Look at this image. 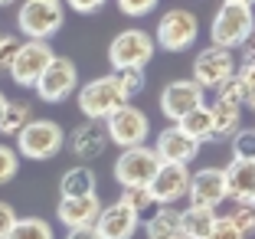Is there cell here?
<instances>
[{"mask_svg": "<svg viewBox=\"0 0 255 239\" xmlns=\"http://www.w3.org/2000/svg\"><path fill=\"white\" fill-rule=\"evenodd\" d=\"M62 0H23L16 10V26L26 39H43L49 43V36L62 30Z\"/></svg>", "mask_w": 255, "mask_h": 239, "instance_id": "obj_1", "label": "cell"}, {"mask_svg": "<svg viewBox=\"0 0 255 239\" xmlns=\"http://www.w3.org/2000/svg\"><path fill=\"white\" fill-rule=\"evenodd\" d=\"M66 144V131L53 118H33L26 128L16 135V154L30 157V161H49L56 157Z\"/></svg>", "mask_w": 255, "mask_h": 239, "instance_id": "obj_2", "label": "cell"}, {"mask_svg": "<svg viewBox=\"0 0 255 239\" xmlns=\"http://www.w3.org/2000/svg\"><path fill=\"white\" fill-rule=\"evenodd\" d=\"M255 30V13L252 7H239V3H223L213 16V26H210V36L213 46L219 49H236L242 46Z\"/></svg>", "mask_w": 255, "mask_h": 239, "instance_id": "obj_3", "label": "cell"}, {"mask_svg": "<svg viewBox=\"0 0 255 239\" xmlns=\"http://www.w3.org/2000/svg\"><path fill=\"white\" fill-rule=\"evenodd\" d=\"M154 36L144 30H121L118 36L108 46V62L112 69H144L150 59H154Z\"/></svg>", "mask_w": 255, "mask_h": 239, "instance_id": "obj_4", "label": "cell"}, {"mask_svg": "<svg viewBox=\"0 0 255 239\" xmlns=\"http://www.w3.org/2000/svg\"><path fill=\"white\" fill-rule=\"evenodd\" d=\"M128 105V98L121 95L118 82L112 75H102V79H92L79 89V112L85 115L89 121H105L115 108Z\"/></svg>", "mask_w": 255, "mask_h": 239, "instance_id": "obj_5", "label": "cell"}, {"mask_svg": "<svg viewBox=\"0 0 255 239\" xmlns=\"http://www.w3.org/2000/svg\"><path fill=\"white\" fill-rule=\"evenodd\" d=\"M105 131H108V144H118L121 151H128V148H137V144L147 141L150 121H147V115H144L141 108L121 105V108H115V112L105 118Z\"/></svg>", "mask_w": 255, "mask_h": 239, "instance_id": "obj_6", "label": "cell"}, {"mask_svg": "<svg viewBox=\"0 0 255 239\" xmlns=\"http://www.w3.org/2000/svg\"><path fill=\"white\" fill-rule=\"evenodd\" d=\"M157 171H160V157L147 144L121 151L118 161H115V180L121 187H147Z\"/></svg>", "mask_w": 255, "mask_h": 239, "instance_id": "obj_7", "label": "cell"}, {"mask_svg": "<svg viewBox=\"0 0 255 239\" xmlns=\"http://www.w3.org/2000/svg\"><path fill=\"white\" fill-rule=\"evenodd\" d=\"M75 85H79V69H75V62L69 59V56H53V62L43 69V75L36 79V95L39 102H62V98H69L75 92Z\"/></svg>", "mask_w": 255, "mask_h": 239, "instance_id": "obj_8", "label": "cell"}, {"mask_svg": "<svg viewBox=\"0 0 255 239\" xmlns=\"http://www.w3.org/2000/svg\"><path fill=\"white\" fill-rule=\"evenodd\" d=\"M196 36H200V23H196V16L190 13V10H183V7L167 10V13L160 16V23H157V46L167 49V52L190 49V46L196 43Z\"/></svg>", "mask_w": 255, "mask_h": 239, "instance_id": "obj_9", "label": "cell"}, {"mask_svg": "<svg viewBox=\"0 0 255 239\" xmlns=\"http://www.w3.org/2000/svg\"><path fill=\"white\" fill-rule=\"evenodd\" d=\"M53 46L43 43V39H26V43H20V49H16L13 56V66H10V79H13L16 85H23V89H33L36 85V79L43 75V69L53 62Z\"/></svg>", "mask_w": 255, "mask_h": 239, "instance_id": "obj_10", "label": "cell"}, {"mask_svg": "<svg viewBox=\"0 0 255 239\" xmlns=\"http://www.w3.org/2000/svg\"><path fill=\"white\" fill-rule=\"evenodd\" d=\"M233 72H236V62H233V52H229V49L210 46V49L196 52L193 82L200 85V89H216V85L226 82V79H229Z\"/></svg>", "mask_w": 255, "mask_h": 239, "instance_id": "obj_11", "label": "cell"}, {"mask_svg": "<svg viewBox=\"0 0 255 239\" xmlns=\"http://www.w3.org/2000/svg\"><path fill=\"white\" fill-rule=\"evenodd\" d=\"M200 105H203V89L193 79H177V82L164 85V92H160V112H164L173 125H177L183 115H190L193 108H200Z\"/></svg>", "mask_w": 255, "mask_h": 239, "instance_id": "obj_12", "label": "cell"}, {"mask_svg": "<svg viewBox=\"0 0 255 239\" xmlns=\"http://www.w3.org/2000/svg\"><path fill=\"white\" fill-rule=\"evenodd\" d=\"M154 203L160 207H173L177 200H183L190 190V171L183 164H160V171L154 174V180L147 184Z\"/></svg>", "mask_w": 255, "mask_h": 239, "instance_id": "obj_13", "label": "cell"}, {"mask_svg": "<svg viewBox=\"0 0 255 239\" xmlns=\"http://www.w3.org/2000/svg\"><path fill=\"white\" fill-rule=\"evenodd\" d=\"M190 207H206L216 210L226 200V174L223 167H203V171L190 174Z\"/></svg>", "mask_w": 255, "mask_h": 239, "instance_id": "obj_14", "label": "cell"}, {"mask_svg": "<svg viewBox=\"0 0 255 239\" xmlns=\"http://www.w3.org/2000/svg\"><path fill=\"white\" fill-rule=\"evenodd\" d=\"M137 223H141V217L118 200L112 207H102V213H98L92 230H95L98 239H131L137 233Z\"/></svg>", "mask_w": 255, "mask_h": 239, "instance_id": "obj_15", "label": "cell"}, {"mask_svg": "<svg viewBox=\"0 0 255 239\" xmlns=\"http://www.w3.org/2000/svg\"><path fill=\"white\" fill-rule=\"evenodd\" d=\"M200 148H203L200 141H193V138L183 135L177 125H170V128H164V131L157 135L154 154L160 157V164H183V167H187L190 161L200 154Z\"/></svg>", "mask_w": 255, "mask_h": 239, "instance_id": "obj_16", "label": "cell"}, {"mask_svg": "<svg viewBox=\"0 0 255 239\" xmlns=\"http://www.w3.org/2000/svg\"><path fill=\"white\" fill-rule=\"evenodd\" d=\"M98 213H102L98 194L75 197V200H59V207H56V217H59V223L66 226V230H92Z\"/></svg>", "mask_w": 255, "mask_h": 239, "instance_id": "obj_17", "label": "cell"}, {"mask_svg": "<svg viewBox=\"0 0 255 239\" xmlns=\"http://www.w3.org/2000/svg\"><path fill=\"white\" fill-rule=\"evenodd\" d=\"M69 148L79 161H95V157L105 154L108 148V131H105V121H85L79 125L69 135Z\"/></svg>", "mask_w": 255, "mask_h": 239, "instance_id": "obj_18", "label": "cell"}, {"mask_svg": "<svg viewBox=\"0 0 255 239\" xmlns=\"http://www.w3.org/2000/svg\"><path fill=\"white\" fill-rule=\"evenodd\" d=\"M223 174H226V197H233L236 203L255 207V161L233 157L229 167H223Z\"/></svg>", "mask_w": 255, "mask_h": 239, "instance_id": "obj_19", "label": "cell"}, {"mask_svg": "<svg viewBox=\"0 0 255 239\" xmlns=\"http://www.w3.org/2000/svg\"><path fill=\"white\" fill-rule=\"evenodd\" d=\"M210 108V118H213V135H210V141H226V138H233L236 131H239V125H242V108L239 105H229V102H213V105H206Z\"/></svg>", "mask_w": 255, "mask_h": 239, "instance_id": "obj_20", "label": "cell"}, {"mask_svg": "<svg viewBox=\"0 0 255 239\" xmlns=\"http://www.w3.org/2000/svg\"><path fill=\"white\" fill-rule=\"evenodd\" d=\"M59 194L62 200H75V197H92L95 194V171L85 164L79 167H69L59 180Z\"/></svg>", "mask_w": 255, "mask_h": 239, "instance_id": "obj_21", "label": "cell"}, {"mask_svg": "<svg viewBox=\"0 0 255 239\" xmlns=\"http://www.w3.org/2000/svg\"><path fill=\"white\" fill-rule=\"evenodd\" d=\"M213 220H216V210H206V207H187V210H180V236H187V239H206Z\"/></svg>", "mask_w": 255, "mask_h": 239, "instance_id": "obj_22", "label": "cell"}, {"mask_svg": "<svg viewBox=\"0 0 255 239\" xmlns=\"http://www.w3.org/2000/svg\"><path fill=\"white\" fill-rule=\"evenodd\" d=\"M144 233H147V239H170V236H177V233H180V210L157 207L154 217L147 220V226H144Z\"/></svg>", "mask_w": 255, "mask_h": 239, "instance_id": "obj_23", "label": "cell"}, {"mask_svg": "<svg viewBox=\"0 0 255 239\" xmlns=\"http://www.w3.org/2000/svg\"><path fill=\"white\" fill-rule=\"evenodd\" d=\"M177 128H180L183 135H190L193 141H210L213 135V118H210V108L206 105H200V108H193L190 115H183L180 121H177Z\"/></svg>", "mask_w": 255, "mask_h": 239, "instance_id": "obj_24", "label": "cell"}, {"mask_svg": "<svg viewBox=\"0 0 255 239\" xmlns=\"http://www.w3.org/2000/svg\"><path fill=\"white\" fill-rule=\"evenodd\" d=\"M33 121V108L30 102H10L7 98V108L0 115V135H20V128H26Z\"/></svg>", "mask_w": 255, "mask_h": 239, "instance_id": "obj_25", "label": "cell"}, {"mask_svg": "<svg viewBox=\"0 0 255 239\" xmlns=\"http://www.w3.org/2000/svg\"><path fill=\"white\" fill-rule=\"evenodd\" d=\"M7 239H56L53 236V226L46 223V220L39 217H20L13 226V233H10Z\"/></svg>", "mask_w": 255, "mask_h": 239, "instance_id": "obj_26", "label": "cell"}, {"mask_svg": "<svg viewBox=\"0 0 255 239\" xmlns=\"http://www.w3.org/2000/svg\"><path fill=\"white\" fill-rule=\"evenodd\" d=\"M112 79L118 82L121 95H125L128 102L147 89V75H144V69H118V72H112Z\"/></svg>", "mask_w": 255, "mask_h": 239, "instance_id": "obj_27", "label": "cell"}, {"mask_svg": "<svg viewBox=\"0 0 255 239\" xmlns=\"http://www.w3.org/2000/svg\"><path fill=\"white\" fill-rule=\"evenodd\" d=\"M121 203H125V207H131L137 213V217H141L144 210H150V207H157V203H154V197H150V190L147 187H121Z\"/></svg>", "mask_w": 255, "mask_h": 239, "instance_id": "obj_28", "label": "cell"}, {"mask_svg": "<svg viewBox=\"0 0 255 239\" xmlns=\"http://www.w3.org/2000/svg\"><path fill=\"white\" fill-rule=\"evenodd\" d=\"M246 92H249V89H246V85L239 82V79H236V72L229 75L226 82H219V85H216V98H219V102L239 105V108H242V105H246Z\"/></svg>", "mask_w": 255, "mask_h": 239, "instance_id": "obj_29", "label": "cell"}, {"mask_svg": "<svg viewBox=\"0 0 255 239\" xmlns=\"http://www.w3.org/2000/svg\"><path fill=\"white\" fill-rule=\"evenodd\" d=\"M233 157L255 161V128H239L233 135Z\"/></svg>", "mask_w": 255, "mask_h": 239, "instance_id": "obj_30", "label": "cell"}, {"mask_svg": "<svg viewBox=\"0 0 255 239\" xmlns=\"http://www.w3.org/2000/svg\"><path fill=\"white\" fill-rule=\"evenodd\" d=\"M229 220H233V226L239 230L242 239H246L249 233H255V207H249V203H239V207L229 213Z\"/></svg>", "mask_w": 255, "mask_h": 239, "instance_id": "obj_31", "label": "cell"}, {"mask_svg": "<svg viewBox=\"0 0 255 239\" xmlns=\"http://www.w3.org/2000/svg\"><path fill=\"white\" fill-rule=\"evenodd\" d=\"M20 171V154L7 144H0V184H10Z\"/></svg>", "mask_w": 255, "mask_h": 239, "instance_id": "obj_32", "label": "cell"}, {"mask_svg": "<svg viewBox=\"0 0 255 239\" xmlns=\"http://www.w3.org/2000/svg\"><path fill=\"white\" fill-rule=\"evenodd\" d=\"M23 39L20 36H0V72H10V66H13V56L16 49H20Z\"/></svg>", "mask_w": 255, "mask_h": 239, "instance_id": "obj_33", "label": "cell"}, {"mask_svg": "<svg viewBox=\"0 0 255 239\" xmlns=\"http://www.w3.org/2000/svg\"><path fill=\"white\" fill-rule=\"evenodd\" d=\"M206 239H242L239 230L233 226V220L229 217H216L210 226V233H206Z\"/></svg>", "mask_w": 255, "mask_h": 239, "instance_id": "obj_34", "label": "cell"}, {"mask_svg": "<svg viewBox=\"0 0 255 239\" xmlns=\"http://www.w3.org/2000/svg\"><path fill=\"white\" fill-rule=\"evenodd\" d=\"M157 7V0H118V10L125 16H147Z\"/></svg>", "mask_w": 255, "mask_h": 239, "instance_id": "obj_35", "label": "cell"}, {"mask_svg": "<svg viewBox=\"0 0 255 239\" xmlns=\"http://www.w3.org/2000/svg\"><path fill=\"white\" fill-rule=\"evenodd\" d=\"M16 220H20V217H16V210L10 207V203H3V200H0V239H7L10 233H13Z\"/></svg>", "mask_w": 255, "mask_h": 239, "instance_id": "obj_36", "label": "cell"}, {"mask_svg": "<svg viewBox=\"0 0 255 239\" xmlns=\"http://www.w3.org/2000/svg\"><path fill=\"white\" fill-rule=\"evenodd\" d=\"M66 3L75 10V13H95V10L105 7L108 0H66Z\"/></svg>", "mask_w": 255, "mask_h": 239, "instance_id": "obj_37", "label": "cell"}, {"mask_svg": "<svg viewBox=\"0 0 255 239\" xmlns=\"http://www.w3.org/2000/svg\"><path fill=\"white\" fill-rule=\"evenodd\" d=\"M236 79H239L246 89H252L255 85V62H242V66L236 69Z\"/></svg>", "mask_w": 255, "mask_h": 239, "instance_id": "obj_38", "label": "cell"}, {"mask_svg": "<svg viewBox=\"0 0 255 239\" xmlns=\"http://www.w3.org/2000/svg\"><path fill=\"white\" fill-rule=\"evenodd\" d=\"M242 62H255V30H252V36L242 43Z\"/></svg>", "mask_w": 255, "mask_h": 239, "instance_id": "obj_39", "label": "cell"}, {"mask_svg": "<svg viewBox=\"0 0 255 239\" xmlns=\"http://www.w3.org/2000/svg\"><path fill=\"white\" fill-rule=\"evenodd\" d=\"M66 239H98V236H95V230H69Z\"/></svg>", "mask_w": 255, "mask_h": 239, "instance_id": "obj_40", "label": "cell"}, {"mask_svg": "<svg viewBox=\"0 0 255 239\" xmlns=\"http://www.w3.org/2000/svg\"><path fill=\"white\" fill-rule=\"evenodd\" d=\"M246 105H249V108H252V112H255V85H252V89L246 92Z\"/></svg>", "mask_w": 255, "mask_h": 239, "instance_id": "obj_41", "label": "cell"}, {"mask_svg": "<svg viewBox=\"0 0 255 239\" xmlns=\"http://www.w3.org/2000/svg\"><path fill=\"white\" fill-rule=\"evenodd\" d=\"M223 3H239V7H255V0H223Z\"/></svg>", "mask_w": 255, "mask_h": 239, "instance_id": "obj_42", "label": "cell"}, {"mask_svg": "<svg viewBox=\"0 0 255 239\" xmlns=\"http://www.w3.org/2000/svg\"><path fill=\"white\" fill-rule=\"evenodd\" d=\"M3 108H7V95L0 92V115H3Z\"/></svg>", "mask_w": 255, "mask_h": 239, "instance_id": "obj_43", "label": "cell"}, {"mask_svg": "<svg viewBox=\"0 0 255 239\" xmlns=\"http://www.w3.org/2000/svg\"><path fill=\"white\" fill-rule=\"evenodd\" d=\"M7 3H13V0H0V7H7Z\"/></svg>", "mask_w": 255, "mask_h": 239, "instance_id": "obj_44", "label": "cell"}, {"mask_svg": "<svg viewBox=\"0 0 255 239\" xmlns=\"http://www.w3.org/2000/svg\"><path fill=\"white\" fill-rule=\"evenodd\" d=\"M170 239H187V236H180V233H177V236H170Z\"/></svg>", "mask_w": 255, "mask_h": 239, "instance_id": "obj_45", "label": "cell"}]
</instances>
